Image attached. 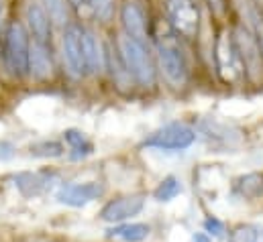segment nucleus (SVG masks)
<instances>
[{"mask_svg":"<svg viewBox=\"0 0 263 242\" xmlns=\"http://www.w3.org/2000/svg\"><path fill=\"white\" fill-rule=\"evenodd\" d=\"M119 55L125 63L129 75L139 86L151 88L155 84V67H153V61L149 57V51L143 41H137L129 35H123L119 39Z\"/></svg>","mask_w":263,"mask_h":242,"instance_id":"obj_1","label":"nucleus"},{"mask_svg":"<svg viewBox=\"0 0 263 242\" xmlns=\"http://www.w3.org/2000/svg\"><path fill=\"white\" fill-rule=\"evenodd\" d=\"M147 204V193L145 191H133V193H123L112 199H106L102 208L98 210V220L102 224L115 226V224H125L131 222L141 212L145 210Z\"/></svg>","mask_w":263,"mask_h":242,"instance_id":"obj_2","label":"nucleus"},{"mask_svg":"<svg viewBox=\"0 0 263 242\" xmlns=\"http://www.w3.org/2000/svg\"><path fill=\"white\" fill-rule=\"evenodd\" d=\"M29 35L21 23H10L4 31V63L12 75L23 77L29 71Z\"/></svg>","mask_w":263,"mask_h":242,"instance_id":"obj_3","label":"nucleus"},{"mask_svg":"<svg viewBox=\"0 0 263 242\" xmlns=\"http://www.w3.org/2000/svg\"><path fill=\"white\" fill-rule=\"evenodd\" d=\"M196 143V132L180 122L165 124L151 134H147L141 143V147L157 149V151H186Z\"/></svg>","mask_w":263,"mask_h":242,"instance_id":"obj_4","label":"nucleus"},{"mask_svg":"<svg viewBox=\"0 0 263 242\" xmlns=\"http://www.w3.org/2000/svg\"><path fill=\"white\" fill-rule=\"evenodd\" d=\"M231 35H233V41H235V47H237V53H239L245 75L251 82L259 84L263 79V53L255 35L249 29L241 27V25L235 27V31Z\"/></svg>","mask_w":263,"mask_h":242,"instance_id":"obj_5","label":"nucleus"},{"mask_svg":"<svg viewBox=\"0 0 263 242\" xmlns=\"http://www.w3.org/2000/svg\"><path fill=\"white\" fill-rule=\"evenodd\" d=\"M106 187L102 182H62L53 191V199L66 208H86L104 195Z\"/></svg>","mask_w":263,"mask_h":242,"instance_id":"obj_6","label":"nucleus"},{"mask_svg":"<svg viewBox=\"0 0 263 242\" xmlns=\"http://www.w3.org/2000/svg\"><path fill=\"white\" fill-rule=\"evenodd\" d=\"M62 183L60 175L49 169L41 171H18L12 175V185L23 197H41L45 193H53Z\"/></svg>","mask_w":263,"mask_h":242,"instance_id":"obj_7","label":"nucleus"},{"mask_svg":"<svg viewBox=\"0 0 263 242\" xmlns=\"http://www.w3.org/2000/svg\"><path fill=\"white\" fill-rule=\"evenodd\" d=\"M165 12L170 18V25L178 35L184 39H194L200 27V10L194 0H167Z\"/></svg>","mask_w":263,"mask_h":242,"instance_id":"obj_8","label":"nucleus"},{"mask_svg":"<svg viewBox=\"0 0 263 242\" xmlns=\"http://www.w3.org/2000/svg\"><path fill=\"white\" fill-rule=\"evenodd\" d=\"M214 59H216V69H218L220 77H222L227 84H235V82H239V79L245 75L231 33H220V37L216 39V45H214Z\"/></svg>","mask_w":263,"mask_h":242,"instance_id":"obj_9","label":"nucleus"},{"mask_svg":"<svg viewBox=\"0 0 263 242\" xmlns=\"http://www.w3.org/2000/svg\"><path fill=\"white\" fill-rule=\"evenodd\" d=\"M157 57L163 75L167 77V82L176 88L186 84L188 77V69H186V61L182 57L180 49L172 43V41H157Z\"/></svg>","mask_w":263,"mask_h":242,"instance_id":"obj_10","label":"nucleus"},{"mask_svg":"<svg viewBox=\"0 0 263 242\" xmlns=\"http://www.w3.org/2000/svg\"><path fill=\"white\" fill-rule=\"evenodd\" d=\"M64 59L71 75L80 77L86 73L84 51H82V29L76 25H69L64 33Z\"/></svg>","mask_w":263,"mask_h":242,"instance_id":"obj_11","label":"nucleus"},{"mask_svg":"<svg viewBox=\"0 0 263 242\" xmlns=\"http://www.w3.org/2000/svg\"><path fill=\"white\" fill-rule=\"evenodd\" d=\"M231 195L239 201H255L263 197V171L237 175L231 183Z\"/></svg>","mask_w":263,"mask_h":242,"instance_id":"obj_12","label":"nucleus"},{"mask_svg":"<svg viewBox=\"0 0 263 242\" xmlns=\"http://www.w3.org/2000/svg\"><path fill=\"white\" fill-rule=\"evenodd\" d=\"M151 224L147 222H125V224H115L108 226L104 230V238L106 240H117V242H145L151 238Z\"/></svg>","mask_w":263,"mask_h":242,"instance_id":"obj_13","label":"nucleus"},{"mask_svg":"<svg viewBox=\"0 0 263 242\" xmlns=\"http://www.w3.org/2000/svg\"><path fill=\"white\" fill-rule=\"evenodd\" d=\"M27 21H29L31 33L35 37V43L47 47V43L51 41V21H49L45 8L41 4H37V2L29 4V8H27Z\"/></svg>","mask_w":263,"mask_h":242,"instance_id":"obj_14","label":"nucleus"},{"mask_svg":"<svg viewBox=\"0 0 263 242\" xmlns=\"http://www.w3.org/2000/svg\"><path fill=\"white\" fill-rule=\"evenodd\" d=\"M64 145H67V159L69 161H84L94 155V143L76 128L64 130Z\"/></svg>","mask_w":263,"mask_h":242,"instance_id":"obj_15","label":"nucleus"},{"mask_svg":"<svg viewBox=\"0 0 263 242\" xmlns=\"http://www.w3.org/2000/svg\"><path fill=\"white\" fill-rule=\"evenodd\" d=\"M121 18H123V27H125V31H127L129 37L137 39V41H143L145 39V35H147L145 12H143V8L137 2H127L123 6Z\"/></svg>","mask_w":263,"mask_h":242,"instance_id":"obj_16","label":"nucleus"},{"mask_svg":"<svg viewBox=\"0 0 263 242\" xmlns=\"http://www.w3.org/2000/svg\"><path fill=\"white\" fill-rule=\"evenodd\" d=\"M82 51H84V63H86V71L96 73L102 69V51H100V43L96 41V37L90 31H82Z\"/></svg>","mask_w":263,"mask_h":242,"instance_id":"obj_17","label":"nucleus"},{"mask_svg":"<svg viewBox=\"0 0 263 242\" xmlns=\"http://www.w3.org/2000/svg\"><path fill=\"white\" fill-rule=\"evenodd\" d=\"M27 151H29V157H33V159H60L66 155V145H64V140L43 138V140L31 143Z\"/></svg>","mask_w":263,"mask_h":242,"instance_id":"obj_18","label":"nucleus"},{"mask_svg":"<svg viewBox=\"0 0 263 242\" xmlns=\"http://www.w3.org/2000/svg\"><path fill=\"white\" fill-rule=\"evenodd\" d=\"M182 191H184V185H182V179H180V177H176V175H165L161 182L155 185V189L151 191V197H153L157 204H170V201H174Z\"/></svg>","mask_w":263,"mask_h":242,"instance_id":"obj_19","label":"nucleus"},{"mask_svg":"<svg viewBox=\"0 0 263 242\" xmlns=\"http://www.w3.org/2000/svg\"><path fill=\"white\" fill-rule=\"evenodd\" d=\"M29 69H31L33 77H37V79L49 77V73H51L53 67H51V57L47 53V47L35 43V47L29 53Z\"/></svg>","mask_w":263,"mask_h":242,"instance_id":"obj_20","label":"nucleus"},{"mask_svg":"<svg viewBox=\"0 0 263 242\" xmlns=\"http://www.w3.org/2000/svg\"><path fill=\"white\" fill-rule=\"evenodd\" d=\"M224 242H261V230L255 224L239 222L227 230Z\"/></svg>","mask_w":263,"mask_h":242,"instance_id":"obj_21","label":"nucleus"},{"mask_svg":"<svg viewBox=\"0 0 263 242\" xmlns=\"http://www.w3.org/2000/svg\"><path fill=\"white\" fill-rule=\"evenodd\" d=\"M43 4H45V12L49 21L62 27H66L69 23V8H67L66 0H43Z\"/></svg>","mask_w":263,"mask_h":242,"instance_id":"obj_22","label":"nucleus"},{"mask_svg":"<svg viewBox=\"0 0 263 242\" xmlns=\"http://www.w3.org/2000/svg\"><path fill=\"white\" fill-rule=\"evenodd\" d=\"M227 230H229L227 224H224L220 218L212 216V214H208V216L202 220V232H206L212 240H224Z\"/></svg>","mask_w":263,"mask_h":242,"instance_id":"obj_23","label":"nucleus"},{"mask_svg":"<svg viewBox=\"0 0 263 242\" xmlns=\"http://www.w3.org/2000/svg\"><path fill=\"white\" fill-rule=\"evenodd\" d=\"M90 8H92V14L96 16V21L108 23L115 12V0H90Z\"/></svg>","mask_w":263,"mask_h":242,"instance_id":"obj_24","label":"nucleus"},{"mask_svg":"<svg viewBox=\"0 0 263 242\" xmlns=\"http://www.w3.org/2000/svg\"><path fill=\"white\" fill-rule=\"evenodd\" d=\"M16 157V147L6 140V138H0V163H8Z\"/></svg>","mask_w":263,"mask_h":242,"instance_id":"obj_25","label":"nucleus"},{"mask_svg":"<svg viewBox=\"0 0 263 242\" xmlns=\"http://www.w3.org/2000/svg\"><path fill=\"white\" fill-rule=\"evenodd\" d=\"M253 21H255V39H257V43H259L261 53H263V12L261 10L253 12Z\"/></svg>","mask_w":263,"mask_h":242,"instance_id":"obj_26","label":"nucleus"},{"mask_svg":"<svg viewBox=\"0 0 263 242\" xmlns=\"http://www.w3.org/2000/svg\"><path fill=\"white\" fill-rule=\"evenodd\" d=\"M206 2H208L210 10H212L214 14H224V10H227V0H206Z\"/></svg>","mask_w":263,"mask_h":242,"instance_id":"obj_27","label":"nucleus"},{"mask_svg":"<svg viewBox=\"0 0 263 242\" xmlns=\"http://www.w3.org/2000/svg\"><path fill=\"white\" fill-rule=\"evenodd\" d=\"M190 242H214L206 232H202V230H196V232H192L190 234Z\"/></svg>","mask_w":263,"mask_h":242,"instance_id":"obj_28","label":"nucleus"},{"mask_svg":"<svg viewBox=\"0 0 263 242\" xmlns=\"http://www.w3.org/2000/svg\"><path fill=\"white\" fill-rule=\"evenodd\" d=\"M41 242H67L66 238H60V236H49V238H43Z\"/></svg>","mask_w":263,"mask_h":242,"instance_id":"obj_29","label":"nucleus"},{"mask_svg":"<svg viewBox=\"0 0 263 242\" xmlns=\"http://www.w3.org/2000/svg\"><path fill=\"white\" fill-rule=\"evenodd\" d=\"M82 2H84V0H69V4H71V6H80Z\"/></svg>","mask_w":263,"mask_h":242,"instance_id":"obj_30","label":"nucleus"},{"mask_svg":"<svg viewBox=\"0 0 263 242\" xmlns=\"http://www.w3.org/2000/svg\"><path fill=\"white\" fill-rule=\"evenodd\" d=\"M16 242H41L39 238H23V240H16Z\"/></svg>","mask_w":263,"mask_h":242,"instance_id":"obj_31","label":"nucleus"},{"mask_svg":"<svg viewBox=\"0 0 263 242\" xmlns=\"http://www.w3.org/2000/svg\"><path fill=\"white\" fill-rule=\"evenodd\" d=\"M0 12H2V0H0Z\"/></svg>","mask_w":263,"mask_h":242,"instance_id":"obj_32","label":"nucleus"},{"mask_svg":"<svg viewBox=\"0 0 263 242\" xmlns=\"http://www.w3.org/2000/svg\"><path fill=\"white\" fill-rule=\"evenodd\" d=\"M261 238H263V230H261Z\"/></svg>","mask_w":263,"mask_h":242,"instance_id":"obj_33","label":"nucleus"}]
</instances>
